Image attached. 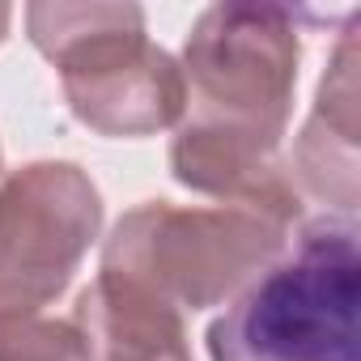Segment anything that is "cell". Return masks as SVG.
Returning <instances> with one entry per match:
<instances>
[{"mask_svg":"<svg viewBox=\"0 0 361 361\" xmlns=\"http://www.w3.org/2000/svg\"><path fill=\"white\" fill-rule=\"evenodd\" d=\"M302 60L298 13L281 5H213L188 35V106L170 140V170L196 196L272 213L293 226L302 196L281 136Z\"/></svg>","mask_w":361,"mask_h":361,"instance_id":"6da1fadb","label":"cell"},{"mask_svg":"<svg viewBox=\"0 0 361 361\" xmlns=\"http://www.w3.org/2000/svg\"><path fill=\"white\" fill-rule=\"evenodd\" d=\"M361 259L353 217L302 226L209 327L213 361H361Z\"/></svg>","mask_w":361,"mask_h":361,"instance_id":"7a4b0ae2","label":"cell"},{"mask_svg":"<svg viewBox=\"0 0 361 361\" xmlns=\"http://www.w3.org/2000/svg\"><path fill=\"white\" fill-rule=\"evenodd\" d=\"M289 230L243 204L178 209L145 200L102 243V272L157 293L174 310H209L243 293L289 247Z\"/></svg>","mask_w":361,"mask_h":361,"instance_id":"3957f363","label":"cell"},{"mask_svg":"<svg viewBox=\"0 0 361 361\" xmlns=\"http://www.w3.org/2000/svg\"><path fill=\"white\" fill-rule=\"evenodd\" d=\"M102 230V196L77 161L0 174V310L56 302Z\"/></svg>","mask_w":361,"mask_h":361,"instance_id":"277c9868","label":"cell"},{"mask_svg":"<svg viewBox=\"0 0 361 361\" xmlns=\"http://www.w3.org/2000/svg\"><path fill=\"white\" fill-rule=\"evenodd\" d=\"M68 111L102 136H153L174 128L188 106L178 60L145 39L106 47L60 73Z\"/></svg>","mask_w":361,"mask_h":361,"instance_id":"5b68a950","label":"cell"},{"mask_svg":"<svg viewBox=\"0 0 361 361\" xmlns=\"http://www.w3.org/2000/svg\"><path fill=\"white\" fill-rule=\"evenodd\" d=\"M357 18L340 30V43L327 60V73L319 77L310 119L293 145L289 170L298 174V183L331 204L340 217L357 213V149H361V119H357Z\"/></svg>","mask_w":361,"mask_h":361,"instance_id":"8992f818","label":"cell"},{"mask_svg":"<svg viewBox=\"0 0 361 361\" xmlns=\"http://www.w3.org/2000/svg\"><path fill=\"white\" fill-rule=\"evenodd\" d=\"M85 361H192L183 310L157 293L98 272L73 306Z\"/></svg>","mask_w":361,"mask_h":361,"instance_id":"52a82bcc","label":"cell"},{"mask_svg":"<svg viewBox=\"0 0 361 361\" xmlns=\"http://www.w3.org/2000/svg\"><path fill=\"white\" fill-rule=\"evenodd\" d=\"M30 43L64 73L115 43L145 39V9L136 5H30Z\"/></svg>","mask_w":361,"mask_h":361,"instance_id":"ba28073f","label":"cell"},{"mask_svg":"<svg viewBox=\"0 0 361 361\" xmlns=\"http://www.w3.org/2000/svg\"><path fill=\"white\" fill-rule=\"evenodd\" d=\"M0 361H85V348L73 319L0 310Z\"/></svg>","mask_w":361,"mask_h":361,"instance_id":"9c48e42d","label":"cell"},{"mask_svg":"<svg viewBox=\"0 0 361 361\" xmlns=\"http://www.w3.org/2000/svg\"><path fill=\"white\" fill-rule=\"evenodd\" d=\"M9 26H13V9H9V5H0V43L9 39Z\"/></svg>","mask_w":361,"mask_h":361,"instance_id":"30bf717a","label":"cell"},{"mask_svg":"<svg viewBox=\"0 0 361 361\" xmlns=\"http://www.w3.org/2000/svg\"><path fill=\"white\" fill-rule=\"evenodd\" d=\"M0 174H5V166H0Z\"/></svg>","mask_w":361,"mask_h":361,"instance_id":"8fae6325","label":"cell"}]
</instances>
